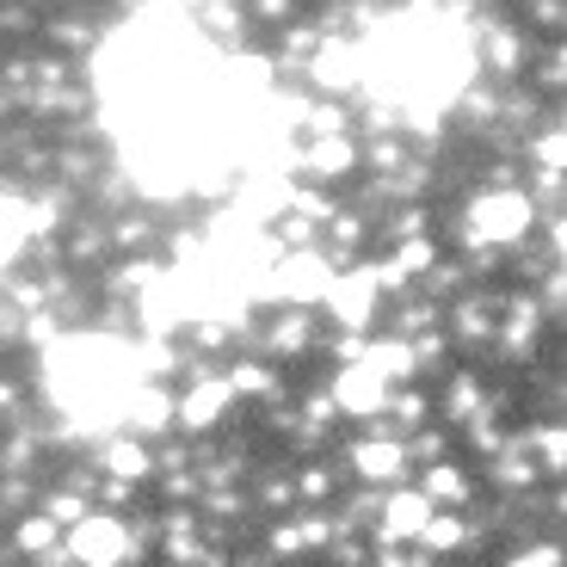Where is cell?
Wrapping results in <instances>:
<instances>
[{"instance_id": "9", "label": "cell", "mask_w": 567, "mask_h": 567, "mask_svg": "<svg viewBox=\"0 0 567 567\" xmlns=\"http://www.w3.org/2000/svg\"><path fill=\"white\" fill-rule=\"evenodd\" d=\"M358 62H364V56H358L352 43H333V38H327L321 50H315V62H309V69H315V86H340V93H346V86H358V81H364V69H358Z\"/></svg>"}, {"instance_id": "17", "label": "cell", "mask_w": 567, "mask_h": 567, "mask_svg": "<svg viewBox=\"0 0 567 567\" xmlns=\"http://www.w3.org/2000/svg\"><path fill=\"white\" fill-rule=\"evenodd\" d=\"M389 266H395L401 278H413V271H432V266H439V241L413 235V241H401V247H395V259H389Z\"/></svg>"}, {"instance_id": "1", "label": "cell", "mask_w": 567, "mask_h": 567, "mask_svg": "<svg viewBox=\"0 0 567 567\" xmlns=\"http://www.w3.org/2000/svg\"><path fill=\"white\" fill-rule=\"evenodd\" d=\"M530 223H537V204H530L525 192H512V185H494V192H482V198L468 204V235L487 241V247L525 241Z\"/></svg>"}, {"instance_id": "21", "label": "cell", "mask_w": 567, "mask_h": 567, "mask_svg": "<svg viewBox=\"0 0 567 567\" xmlns=\"http://www.w3.org/2000/svg\"><path fill=\"white\" fill-rule=\"evenodd\" d=\"M81 499H74V494H50V499H43V518H50V525H56V530H69L74 525V518H81Z\"/></svg>"}, {"instance_id": "3", "label": "cell", "mask_w": 567, "mask_h": 567, "mask_svg": "<svg viewBox=\"0 0 567 567\" xmlns=\"http://www.w3.org/2000/svg\"><path fill=\"white\" fill-rule=\"evenodd\" d=\"M377 297H383V284H377V271L370 266H352V271H333V284H327V309H333V321L352 327V333H364L370 321H377Z\"/></svg>"}, {"instance_id": "11", "label": "cell", "mask_w": 567, "mask_h": 567, "mask_svg": "<svg viewBox=\"0 0 567 567\" xmlns=\"http://www.w3.org/2000/svg\"><path fill=\"white\" fill-rule=\"evenodd\" d=\"M352 463L364 482H395L401 468H408V444H389V439H364L352 444Z\"/></svg>"}, {"instance_id": "16", "label": "cell", "mask_w": 567, "mask_h": 567, "mask_svg": "<svg viewBox=\"0 0 567 567\" xmlns=\"http://www.w3.org/2000/svg\"><path fill=\"white\" fill-rule=\"evenodd\" d=\"M420 543L425 549H456V543H463V518H456V512H444V506H432V518H425L420 525Z\"/></svg>"}, {"instance_id": "20", "label": "cell", "mask_w": 567, "mask_h": 567, "mask_svg": "<svg viewBox=\"0 0 567 567\" xmlns=\"http://www.w3.org/2000/svg\"><path fill=\"white\" fill-rule=\"evenodd\" d=\"M50 543H56V525H50L43 512H38V518H25V525H19V549H25V555H43V549H50Z\"/></svg>"}, {"instance_id": "19", "label": "cell", "mask_w": 567, "mask_h": 567, "mask_svg": "<svg viewBox=\"0 0 567 567\" xmlns=\"http://www.w3.org/2000/svg\"><path fill=\"white\" fill-rule=\"evenodd\" d=\"M228 389H235V395H266L271 370L266 364H235V370H228Z\"/></svg>"}, {"instance_id": "2", "label": "cell", "mask_w": 567, "mask_h": 567, "mask_svg": "<svg viewBox=\"0 0 567 567\" xmlns=\"http://www.w3.org/2000/svg\"><path fill=\"white\" fill-rule=\"evenodd\" d=\"M130 525L124 518H112V512H81L69 525V555L81 567H124L130 561Z\"/></svg>"}, {"instance_id": "4", "label": "cell", "mask_w": 567, "mask_h": 567, "mask_svg": "<svg viewBox=\"0 0 567 567\" xmlns=\"http://www.w3.org/2000/svg\"><path fill=\"white\" fill-rule=\"evenodd\" d=\"M333 408L352 413V420H370V413L389 408V377H377V370L364 364V358H346L340 377H333Z\"/></svg>"}, {"instance_id": "6", "label": "cell", "mask_w": 567, "mask_h": 567, "mask_svg": "<svg viewBox=\"0 0 567 567\" xmlns=\"http://www.w3.org/2000/svg\"><path fill=\"white\" fill-rule=\"evenodd\" d=\"M228 401H235L228 377H198V383H192L179 401H173V420H179V425H192V432H210V425L228 413Z\"/></svg>"}, {"instance_id": "12", "label": "cell", "mask_w": 567, "mask_h": 567, "mask_svg": "<svg viewBox=\"0 0 567 567\" xmlns=\"http://www.w3.org/2000/svg\"><path fill=\"white\" fill-rule=\"evenodd\" d=\"M100 463H105V475H117V482H142V475L155 468V456H148V444L130 432V439H112V444H105Z\"/></svg>"}, {"instance_id": "22", "label": "cell", "mask_w": 567, "mask_h": 567, "mask_svg": "<svg viewBox=\"0 0 567 567\" xmlns=\"http://www.w3.org/2000/svg\"><path fill=\"white\" fill-rule=\"evenodd\" d=\"M561 155H567L561 130H549L543 142H530V161H543V173H561Z\"/></svg>"}, {"instance_id": "7", "label": "cell", "mask_w": 567, "mask_h": 567, "mask_svg": "<svg viewBox=\"0 0 567 567\" xmlns=\"http://www.w3.org/2000/svg\"><path fill=\"white\" fill-rule=\"evenodd\" d=\"M425 518H432V499H425L420 487H395V494L383 499V537H389V543L420 537Z\"/></svg>"}, {"instance_id": "8", "label": "cell", "mask_w": 567, "mask_h": 567, "mask_svg": "<svg viewBox=\"0 0 567 567\" xmlns=\"http://www.w3.org/2000/svg\"><path fill=\"white\" fill-rule=\"evenodd\" d=\"M302 167H309L315 179H346V173L358 167V142L340 136V130H333V136H315L309 155H302Z\"/></svg>"}, {"instance_id": "10", "label": "cell", "mask_w": 567, "mask_h": 567, "mask_svg": "<svg viewBox=\"0 0 567 567\" xmlns=\"http://www.w3.org/2000/svg\"><path fill=\"white\" fill-rule=\"evenodd\" d=\"M124 425L136 432V439L167 432V425H173V395H167V389H142V395H130L124 401Z\"/></svg>"}, {"instance_id": "25", "label": "cell", "mask_w": 567, "mask_h": 567, "mask_svg": "<svg viewBox=\"0 0 567 567\" xmlns=\"http://www.w3.org/2000/svg\"><path fill=\"white\" fill-rule=\"evenodd\" d=\"M555 561H561V555H555V549H530V555H518V561H512V567H555Z\"/></svg>"}, {"instance_id": "23", "label": "cell", "mask_w": 567, "mask_h": 567, "mask_svg": "<svg viewBox=\"0 0 567 567\" xmlns=\"http://www.w3.org/2000/svg\"><path fill=\"white\" fill-rule=\"evenodd\" d=\"M487 50H494L499 74H512V69H518V38H512V31H487Z\"/></svg>"}, {"instance_id": "13", "label": "cell", "mask_w": 567, "mask_h": 567, "mask_svg": "<svg viewBox=\"0 0 567 567\" xmlns=\"http://www.w3.org/2000/svg\"><path fill=\"white\" fill-rule=\"evenodd\" d=\"M25 241H31V204L0 198V271L25 254Z\"/></svg>"}, {"instance_id": "5", "label": "cell", "mask_w": 567, "mask_h": 567, "mask_svg": "<svg viewBox=\"0 0 567 567\" xmlns=\"http://www.w3.org/2000/svg\"><path fill=\"white\" fill-rule=\"evenodd\" d=\"M333 259L327 254H315V247H297V254L290 259H278V271H271V278H278V290L290 302H321L327 297V284H333Z\"/></svg>"}, {"instance_id": "14", "label": "cell", "mask_w": 567, "mask_h": 567, "mask_svg": "<svg viewBox=\"0 0 567 567\" xmlns=\"http://www.w3.org/2000/svg\"><path fill=\"white\" fill-rule=\"evenodd\" d=\"M358 358H364V364L377 370V377H389V383L413 377V346H408V340H370Z\"/></svg>"}, {"instance_id": "24", "label": "cell", "mask_w": 567, "mask_h": 567, "mask_svg": "<svg viewBox=\"0 0 567 567\" xmlns=\"http://www.w3.org/2000/svg\"><path fill=\"white\" fill-rule=\"evenodd\" d=\"M561 456H567V439L561 432H543V468H561Z\"/></svg>"}, {"instance_id": "18", "label": "cell", "mask_w": 567, "mask_h": 567, "mask_svg": "<svg viewBox=\"0 0 567 567\" xmlns=\"http://www.w3.org/2000/svg\"><path fill=\"white\" fill-rule=\"evenodd\" d=\"M271 346H278V352H302V346H309V315H284V321L271 327Z\"/></svg>"}, {"instance_id": "26", "label": "cell", "mask_w": 567, "mask_h": 567, "mask_svg": "<svg viewBox=\"0 0 567 567\" xmlns=\"http://www.w3.org/2000/svg\"><path fill=\"white\" fill-rule=\"evenodd\" d=\"M284 7H290V0H259V13H266V19H278Z\"/></svg>"}, {"instance_id": "15", "label": "cell", "mask_w": 567, "mask_h": 567, "mask_svg": "<svg viewBox=\"0 0 567 567\" xmlns=\"http://www.w3.org/2000/svg\"><path fill=\"white\" fill-rule=\"evenodd\" d=\"M420 494L432 499V506H463V499H468V475L456 463H432V468H425Z\"/></svg>"}]
</instances>
